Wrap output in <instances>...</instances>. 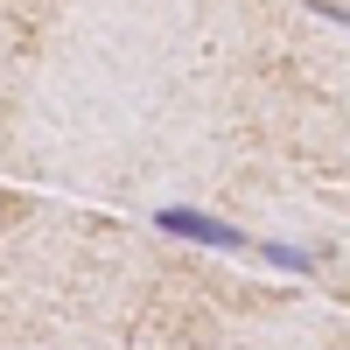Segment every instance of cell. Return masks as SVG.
I'll return each mask as SVG.
<instances>
[{"mask_svg": "<svg viewBox=\"0 0 350 350\" xmlns=\"http://www.w3.org/2000/svg\"><path fill=\"white\" fill-rule=\"evenodd\" d=\"M308 8L323 14V21H336V28H350V8H343V0H308Z\"/></svg>", "mask_w": 350, "mask_h": 350, "instance_id": "cell-3", "label": "cell"}, {"mask_svg": "<svg viewBox=\"0 0 350 350\" xmlns=\"http://www.w3.org/2000/svg\"><path fill=\"white\" fill-rule=\"evenodd\" d=\"M259 259L280 267V273H308V267H315V252H308V245H287V239H267V245H259Z\"/></svg>", "mask_w": 350, "mask_h": 350, "instance_id": "cell-2", "label": "cell"}, {"mask_svg": "<svg viewBox=\"0 0 350 350\" xmlns=\"http://www.w3.org/2000/svg\"><path fill=\"white\" fill-rule=\"evenodd\" d=\"M154 231H168V239H189V245H211V252H252V239H245L239 224L196 211V203H161V211H154Z\"/></svg>", "mask_w": 350, "mask_h": 350, "instance_id": "cell-1", "label": "cell"}]
</instances>
